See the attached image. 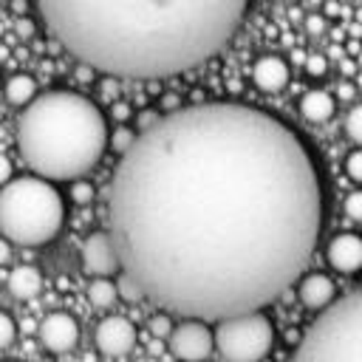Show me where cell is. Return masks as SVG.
Listing matches in <instances>:
<instances>
[{"label":"cell","mask_w":362,"mask_h":362,"mask_svg":"<svg viewBox=\"0 0 362 362\" xmlns=\"http://www.w3.org/2000/svg\"><path fill=\"white\" fill-rule=\"evenodd\" d=\"M144 300L221 322L300 283L322 232V173L294 127L243 102L178 107L122 153L107 195Z\"/></svg>","instance_id":"6da1fadb"},{"label":"cell","mask_w":362,"mask_h":362,"mask_svg":"<svg viewBox=\"0 0 362 362\" xmlns=\"http://www.w3.org/2000/svg\"><path fill=\"white\" fill-rule=\"evenodd\" d=\"M48 34L105 76L164 79L215 57L249 0H34Z\"/></svg>","instance_id":"7a4b0ae2"},{"label":"cell","mask_w":362,"mask_h":362,"mask_svg":"<svg viewBox=\"0 0 362 362\" xmlns=\"http://www.w3.org/2000/svg\"><path fill=\"white\" fill-rule=\"evenodd\" d=\"M107 122L96 102L74 90L34 96L17 122V147L34 175L76 181L107 147Z\"/></svg>","instance_id":"3957f363"},{"label":"cell","mask_w":362,"mask_h":362,"mask_svg":"<svg viewBox=\"0 0 362 362\" xmlns=\"http://www.w3.org/2000/svg\"><path fill=\"white\" fill-rule=\"evenodd\" d=\"M65 204L54 181L40 175L11 178L0 187V235L17 246H42L62 229Z\"/></svg>","instance_id":"277c9868"},{"label":"cell","mask_w":362,"mask_h":362,"mask_svg":"<svg viewBox=\"0 0 362 362\" xmlns=\"http://www.w3.org/2000/svg\"><path fill=\"white\" fill-rule=\"evenodd\" d=\"M291 362H362V288L320 311L303 331Z\"/></svg>","instance_id":"5b68a950"},{"label":"cell","mask_w":362,"mask_h":362,"mask_svg":"<svg viewBox=\"0 0 362 362\" xmlns=\"http://www.w3.org/2000/svg\"><path fill=\"white\" fill-rule=\"evenodd\" d=\"M274 342V325L263 311L235 314L218 322L215 345L226 362H260Z\"/></svg>","instance_id":"8992f818"},{"label":"cell","mask_w":362,"mask_h":362,"mask_svg":"<svg viewBox=\"0 0 362 362\" xmlns=\"http://www.w3.org/2000/svg\"><path fill=\"white\" fill-rule=\"evenodd\" d=\"M167 339H170L173 356L181 362H204L215 348L212 328L206 325V320H198V317H187L181 325L173 328Z\"/></svg>","instance_id":"52a82bcc"},{"label":"cell","mask_w":362,"mask_h":362,"mask_svg":"<svg viewBox=\"0 0 362 362\" xmlns=\"http://www.w3.org/2000/svg\"><path fill=\"white\" fill-rule=\"evenodd\" d=\"M82 263L93 277H110L122 272V257L116 249V240L107 232H90L82 243Z\"/></svg>","instance_id":"ba28073f"},{"label":"cell","mask_w":362,"mask_h":362,"mask_svg":"<svg viewBox=\"0 0 362 362\" xmlns=\"http://www.w3.org/2000/svg\"><path fill=\"white\" fill-rule=\"evenodd\" d=\"M93 342L105 356H124L136 345V325L124 317H105L93 331Z\"/></svg>","instance_id":"9c48e42d"},{"label":"cell","mask_w":362,"mask_h":362,"mask_svg":"<svg viewBox=\"0 0 362 362\" xmlns=\"http://www.w3.org/2000/svg\"><path fill=\"white\" fill-rule=\"evenodd\" d=\"M40 342L51 354H68L79 342V322L65 311H54L40 322Z\"/></svg>","instance_id":"30bf717a"},{"label":"cell","mask_w":362,"mask_h":362,"mask_svg":"<svg viewBox=\"0 0 362 362\" xmlns=\"http://www.w3.org/2000/svg\"><path fill=\"white\" fill-rule=\"evenodd\" d=\"M325 257L331 263V269H337L339 274H354L362 269V235L356 232H339L331 238Z\"/></svg>","instance_id":"8fae6325"},{"label":"cell","mask_w":362,"mask_h":362,"mask_svg":"<svg viewBox=\"0 0 362 362\" xmlns=\"http://www.w3.org/2000/svg\"><path fill=\"white\" fill-rule=\"evenodd\" d=\"M288 76H291L288 62H286L283 57H274V54L260 57V59L252 65V82H255V88H260L263 93H277V90H283V88L288 85Z\"/></svg>","instance_id":"7c38bea8"},{"label":"cell","mask_w":362,"mask_h":362,"mask_svg":"<svg viewBox=\"0 0 362 362\" xmlns=\"http://www.w3.org/2000/svg\"><path fill=\"white\" fill-rule=\"evenodd\" d=\"M334 294H337V286H334V280L328 274L314 272V274L300 277L297 297H300L303 305H308V308H325V305L334 303Z\"/></svg>","instance_id":"4fadbf2b"},{"label":"cell","mask_w":362,"mask_h":362,"mask_svg":"<svg viewBox=\"0 0 362 362\" xmlns=\"http://www.w3.org/2000/svg\"><path fill=\"white\" fill-rule=\"evenodd\" d=\"M334 110H337V102H334V96H331L328 90L314 88V90L303 93V99H300V113H303V119L311 122V124L328 122V119L334 116Z\"/></svg>","instance_id":"5bb4252c"},{"label":"cell","mask_w":362,"mask_h":362,"mask_svg":"<svg viewBox=\"0 0 362 362\" xmlns=\"http://www.w3.org/2000/svg\"><path fill=\"white\" fill-rule=\"evenodd\" d=\"M6 286H8V294L14 300H31L42 288V274L34 266H17V269H11Z\"/></svg>","instance_id":"9a60e30c"},{"label":"cell","mask_w":362,"mask_h":362,"mask_svg":"<svg viewBox=\"0 0 362 362\" xmlns=\"http://www.w3.org/2000/svg\"><path fill=\"white\" fill-rule=\"evenodd\" d=\"M37 96V82L28 76V74H14L8 82H6V99L11 105H28L31 99Z\"/></svg>","instance_id":"2e32d148"},{"label":"cell","mask_w":362,"mask_h":362,"mask_svg":"<svg viewBox=\"0 0 362 362\" xmlns=\"http://www.w3.org/2000/svg\"><path fill=\"white\" fill-rule=\"evenodd\" d=\"M119 297V288L113 286L110 277H96L90 286H88V303L93 308H110Z\"/></svg>","instance_id":"e0dca14e"},{"label":"cell","mask_w":362,"mask_h":362,"mask_svg":"<svg viewBox=\"0 0 362 362\" xmlns=\"http://www.w3.org/2000/svg\"><path fill=\"white\" fill-rule=\"evenodd\" d=\"M136 139H139V133H136V130H130L127 124H119V127L107 136V147H110V150H116V153L122 156V153H127V150L136 144Z\"/></svg>","instance_id":"ac0fdd59"},{"label":"cell","mask_w":362,"mask_h":362,"mask_svg":"<svg viewBox=\"0 0 362 362\" xmlns=\"http://www.w3.org/2000/svg\"><path fill=\"white\" fill-rule=\"evenodd\" d=\"M345 136L356 144H362V102L354 105L348 113H345Z\"/></svg>","instance_id":"d6986e66"},{"label":"cell","mask_w":362,"mask_h":362,"mask_svg":"<svg viewBox=\"0 0 362 362\" xmlns=\"http://www.w3.org/2000/svg\"><path fill=\"white\" fill-rule=\"evenodd\" d=\"M303 68L308 76H325L328 74V57L325 54H308L303 59Z\"/></svg>","instance_id":"ffe728a7"},{"label":"cell","mask_w":362,"mask_h":362,"mask_svg":"<svg viewBox=\"0 0 362 362\" xmlns=\"http://www.w3.org/2000/svg\"><path fill=\"white\" fill-rule=\"evenodd\" d=\"M71 201L76 206H85L93 201V187L88 181H71Z\"/></svg>","instance_id":"44dd1931"},{"label":"cell","mask_w":362,"mask_h":362,"mask_svg":"<svg viewBox=\"0 0 362 362\" xmlns=\"http://www.w3.org/2000/svg\"><path fill=\"white\" fill-rule=\"evenodd\" d=\"M345 173H348L351 181L362 184V150L348 153V158H345Z\"/></svg>","instance_id":"7402d4cb"},{"label":"cell","mask_w":362,"mask_h":362,"mask_svg":"<svg viewBox=\"0 0 362 362\" xmlns=\"http://www.w3.org/2000/svg\"><path fill=\"white\" fill-rule=\"evenodd\" d=\"M342 209H345V215H348V218H354V221H362V189L351 192V195L345 198Z\"/></svg>","instance_id":"603a6c76"},{"label":"cell","mask_w":362,"mask_h":362,"mask_svg":"<svg viewBox=\"0 0 362 362\" xmlns=\"http://www.w3.org/2000/svg\"><path fill=\"white\" fill-rule=\"evenodd\" d=\"M14 342V320L0 311V351Z\"/></svg>","instance_id":"cb8c5ba5"},{"label":"cell","mask_w":362,"mask_h":362,"mask_svg":"<svg viewBox=\"0 0 362 362\" xmlns=\"http://www.w3.org/2000/svg\"><path fill=\"white\" fill-rule=\"evenodd\" d=\"M325 28H328V17L325 14H320V11H314V14H308L305 17V34H325Z\"/></svg>","instance_id":"d4e9b609"},{"label":"cell","mask_w":362,"mask_h":362,"mask_svg":"<svg viewBox=\"0 0 362 362\" xmlns=\"http://www.w3.org/2000/svg\"><path fill=\"white\" fill-rule=\"evenodd\" d=\"M173 328H175V325L170 322V317H167V314H156V317L150 320V331H153L158 339H161V337H170V334H173Z\"/></svg>","instance_id":"484cf974"},{"label":"cell","mask_w":362,"mask_h":362,"mask_svg":"<svg viewBox=\"0 0 362 362\" xmlns=\"http://www.w3.org/2000/svg\"><path fill=\"white\" fill-rule=\"evenodd\" d=\"M130 113H133V110H130L127 102H113V107H110V116H113L119 124H124V122L130 119Z\"/></svg>","instance_id":"4316f807"},{"label":"cell","mask_w":362,"mask_h":362,"mask_svg":"<svg viewBox=\"0 0 362 362\" xmlns=\"http://www.w3.org/2000/svg\"><path fill=\"white\" fill-rule=\"evenodd\" d=\"M96 74H99V71H96V68H90V65H85V62H79V65H76V79H79V82H90Z\"/></svg>","instance_id":"83f0119b"},{"label":"cell","mask_w":362,"mask_h":362,"mask_svg":"<svg viewBox=\"0 0 362 362\" xmlns=\"http://www.w3.org/2000/svg\"><path fill=\"white\" fill-rule=\"evenodd\" d=\"M6 181H11V161H8L6 156H0V187H3Z\"/></svg>","instance_id":"f1b7e54d"},{"label":"cell","mask_w":362,"mask_h":362,"mask_svg":"<svg viewBox=\"0 0 362 362\" xmlns=\"http://www.w3.org/2000/svg\"><path fill=\"white\" fill-rule=\"evenodd\" d=\"M8 257H11V240L0 235V266H3V263H6Z\"/></svg>","instance_id":"f546056e"},{"label":"cell","mask_w":362,"mask_h":362,"mask_svg":"<svg viewBox=\"0 0 362 362\" xmlns=\"http://www.w3.org/2000/svg\"><path fill=\"white\" fill-rule=\"evenodd\" d=\"M158 119H161V116H156L153 110H144V113L139 116V124H144V127H150V124H156Z\"/></svg>","instance_id":"4dcf8cb0"},{"label":"cell","mask_w":362,"mask_h":362,"mask_svg":"<svg viewBox=\"0 0 362 362\" xmlns=\"http://www.w3.org/2000/svg\"><path fill=\"white\" fill-rule=\"evenodd\" d=\"M17 31H20V37H31V34H34V23H31V20H20Z\"/></svg>","instance_id":"1f68e13d"},{"label":"cell","mask_w":362,"mask_h":362,"mask_svg":"<svg viewBox=\"0 0 362 362\" xmlns=\"http://www.w3.org/2000/svg\"><path fill=\"white\" fill-rule=\"evenodd\" d=\"M322 14H325V17H337V14H339V3L328 0V3H325V11H322Z\"/></svg>","instance_id":"d6a6232c"},{"label":"cell","mask_w":362,"mask_h":362,"mask_svg":"<svg viewBox=\"0 0 362 362\" xmlns=\"http://www.w3.org/2000/svg\"><path fill=\"white\" fill-rule=\"evenodd\" d=\"M339 96H342V99L354 96V88H351V85H342V88H339Z\"/></svg>","instance_id":"836d02e7"},{"label":"cell","mask_w":362,"mask_h":362,"mask_svg":"<svg viewBox=\"0 0 362 362\" xmlns=\"http://www.w3.org/2000/svg\"><path fill=\"white\" fill-rule=\"evenodd\" d=\"M286 3H297V0H286Z\"/></svg>","instance_id":"e575fe53"}]
</instances>
